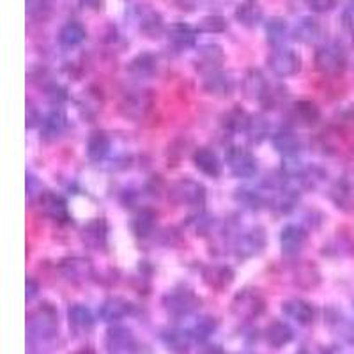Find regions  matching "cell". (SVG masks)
Segmentation results:
<instances>
[{"instance_id":"cell-1","label":"cell","mask_w":354,"mask_h":354,"mask_svg":"<svg viewBox=\"0 0 354 354\" xmlns=\"http://www.w3.org/2000/svg\"><path fill=\"white\" fill-rule=\"evenodd\" d=\"M59 335V314L50 303H44L28 315L27 340L30 346L46 344Z\"/></svg>"},{"instance_id":"cell-2","label":"cell","mask_w":354,"mask_h":354,"mask_svg":"<svg viewBox=\"0 0 354 354\" xmlns=\"http://www.w3.org/2000/svg\"><path fill=\"white\" fill-rule=\"evenodd\" d=\"M201 303L202 301L197 294L185 286L174 287L161 299V305H163L167 314L176 319H185L188 315L195 314L201 308Z\"/></svg>"},{"instance_id":"cell-3","label":"cell","mask_w":354,"mask_h":354,"mask_svg":"<svg viewBox=\"0 0 354 354\" xmlns=\"http://www.w3.org/2000/svg\"><path fill=\"white\" fill-rule=\"evenodd\" d=\"M266 299L262 292L255 287H245L234 294L232 301H230V312L234 317L241 319V321H252L264 314Z\"/></svg>"},{"instance_id":"cell-4","label":"cell","mask_w":354,"mask_h":354,"mask_svg":"<svg viewBox=\"0 0 354 354\" xmlns=\"http://www.w3.org/2000/svg\"><path fill=\"white\" fill-rule=\"evenodd\" d=\"M314 64L321 75L324 77H337L346 69L347 57L344 48L337 43L322 44L319 46L314 57Z\"/></svg>"},{"instance_id":"cell-5","label":"cell","mask_w":354,"mask_h":354,"mask_svg":"<svg viewBox=\"0 0 354 354\" xmlns=\"http://www.w3.org/2000/svg\"><path fill=\"white\" fill-rule=\"evenodd\" d=\"M170 198L179 205L201 207L205 202V186L195 179H179L170 186Z\"/></svg>"},{"instance_id":"cell-6","label":"cell","mask_w":354,"mask_h":354,"mask_svg":"<svg viewBox=\"0 0 354 354\" xmlns=\"http://www.w3.org/2000/svg\"><path fill=\"white\" fill-rule=\"evenodd\" d=\"M154 106L153 94L149 91H135L131 94H126L122 97L121 105V113L126 119H131V121H144L145 117L149 115L151 110Z\"/></svg>"},{"instance_id":"cell-7","label":"cell","mask_w":354,"mask_h":354,"mask_svg":"<svg viewBox=\"0 0 354 354\" xmlns=\"http://www.w3.org/2000/svg\"><path fill=\"white\" fill-rule=\"evenodd\" d=\"M227 167H229L230 174L234 177H239V179H250L259 170L254 154L245 147H239V145H232L227 151Z\"/></svg>"},{"instance_id":"cell-8","label":"cell","mask_w":354,"mask_h":354,"mask_svg":"<svg viewBox=\"0 0 354 354\" xmlns=\"http://www.w3.org/2000/svg\"><path fill=\"white\" fill-rule=\"evenodd\" d=\"M105 349L109 354H138L140 347L129 328L112 326L105 335Z\"/></svg>"},{"instance_id":"cell-9","label":"cell","mask_w":354,"mask_h":354,"mask_svg":"<svg viewBox=\"0 0 354 354\" xmlns=\"http://www.w3.org/2000/svg\"><path fill=\"white\" fill-rule=\"evenodd\" d=\"M268 66L273 75L280 78L292 77L301 69V57L290 48H274L268 59Z\"/></svg>"},{"instance_id":"cell-10","label":"cell","mask_w":354,"mask_h":354,"mask_svg":"<svg viewBox=\"0 0 354 354\" xmlns=\"http://www.w3.org/2000/svg\"><path fill=\"white\" fill-rule=\"evenodd\" d=\"M266 246V230L262 227H252L250 230L243 232L238 239H236V255L241 259L254 257V255L261 254L262 248Z\"/></svg>"},{"instance_id":"cell-11","label":"cell","mask_w":354,"mask_h":354,"mask_svg":"<svg viewBox=\"0 0 354 354\" xmlns=\"http://www.w3.org/2000/svg\"><path fill=\"white\" fill-rule=\"evenodd\" d=\"M234 270L230 266L223 264H213L205 266L202 270V280L209 289L216 290V292H223V290L229 289L234 282Z\"/></svg>"},{"instance_id":"cell-12","label":"cell","mask_w":354,"mask_h":354,"mask_svg":"<svg viewBox=\"0 0 354 354\" xmlns=\"http://www.w3.org/2000/svg\"><path fill=\"white\" fill-rule=\"evenodd\" d=\"M68 322L75 337H85L94 330L93 312L82 303H75L68 308Z\"/></svg>"},{"instance_id":"cell-13","label":"cell","mask_w":354,"mask_h":354,"mask_svg":"<svg viewBox=\"0 0 354 354\" xmlns=\"http://www.w3.org/2000/svg\"><path fill=\"white\" fill-rule=\"evenodd\" d=\"M161 344L167 347V351L172 354H188L189 347L194 338L189 335V330H183V328H163L160 333Z\"/></svg>"},{"instance_id":"cell-14","label":"cell","mask_w":354,"mask_h":354,"mask_svg":"<svg viewBox=\"0 0 354 354\" xmlns=\"http://www.w3.org/2000/svg\"><path fill=\"white\" fill-rule=\"evenodd\" d=\"M204 91L211 96L216 97H229L232 96L234 88H236V82L230 77L229 73H223L220 69H214L205 75L204 84H202Z\"/></svg>"},{"instance_id":"cell-15","label":"cell","mask_w":354,"mask_h":354,"mask_svg":"<svg viewBox=\"0 0 354 354\" xmlns=\"http://www.w3.org/2000/svg\"><path fill=\"white\" fill-rule=\"evenodd\" d=\"M282 312L286 317L292 319L294 322H298L299 326H310L315 321L314 305L305 301V299H287V301L282 303Z\"/></svg>"},{"instance_id":"cell-16","label":"cell","mask_w":354,"mask_h":354,"mask_svg":"<svg viewBox=\"0 0 354 354\" xmlns=\"http://www.w3.org/2000/svg\"><path fill=\"white\" fill-rule=\"evenodd\" d=\"M241 88L243 94L248 100L261 101V103L270 94V84L266 82L264 75L259 69H250V71H246L245 78L241 82Z\"/></svg>"},{"instance_id":"cell-17","label":"cell","mask_w":354,"mask_h":354,"mask_svg":"<svg viewBox=\"0 0 354 354\" xmlns=\"http://www.w3.org/2000/svg\"><path fill=\"white\" fill-rule=\"evenodd\" d=\"M133 312V305L126 298L121 296H112V298H106L105 301L101 303L100 306V319L103 322H117L121 319L128 317Z\"/></svg>"},{"instance_id":"cell-18","label":"cell","mask_w":354,"mask_h":354,"mask_svg":"<svg viewBox=\"0 0 354 354\" xmlns=\"http://www.w3.org/2000/svg\"><path fill=\"white\" fill-rule=\"evenodd\" d=\"M106 238H109V227L103 218H94L82 230V239L93 250H105Z\"/></svg>"},{"instance_id":"cell-19","label":"cell","mask_w":354,"mask_h":354,"mask_svg":"<svg viewBox=\"0 0 354 354\" xmlns=\"http://www.w3.org/2000/svg\"><path fill=\"white\" fill-rule=\"evenodd\" d=\"M306 243V230L301 225H290L283 227L282 234H280V245H282V252L289 257L298 255L303 250Z\"/></svg>"},{"instance_id":"cell-20","label":"cell","mask_w":354,"mask_h":354,"mask_svg":"<svg viewBox=\"0 0 354 354\" xmlns=\"http://www.w3.org/2000/svg\"><path fill=\"white\" fill-rule=\"evenodd\" d=\"M41 209L48 218H52L53 221H64L69 220V211H68V202L61 197L59 194H53V192H44L41 194Z\"/></svg>"},{"instance_id":"cell-21","label":"cell","mask_w":354,"mask_h":354,"mask_svg":"<svg viewBox=\"0 0 354 354\" xmlns=\"http://www.w3.org/2000/svg\"><path fill=\"white\" fill-rule=\"evenodd\" d=\"M62 277L71 280V282H82L87 280L93 274V264L88 259L84 257H69L61 262Z\"/></svg>"},{"instance_id":"cell-22","label":"cell","mask_w":354,"mask_h":354,"mask_svg":"<svg viewBox=\"0 0 354 354\" xmlns=\"http://www.w3.org/2000/svg\"><path fill=\"white\" fill-rule=\"evenodd\" d=\"M66 128H68L66 113L62 110L55 109L46 113L43 121H41V137L44 140H55L66 131Z\"/></svg>"},{"instance_id":"cell-23","label":"cell","mask_w":354,"mask_h":354,"mask_svg":"<svg viewBox=\"0 0 354 354\" xmlns=\"http://www.w3.org/2000/svg\"><path fill=\"white\" fill-rule=\"evenodd\" d=\"M194 165L207 177H220L221 161L211 147H198L194 153Z\"/></svg>"},{"instance_id":"cell-24","label":"cell","mask_w":354,"mask_h":354,"mask_svg":"<svg viewBox=\"0 0 354 354\" xmlns=\"http://www.w3.org/2000/svg\"><path fill=\"white\" fill-rule=\"evenodd\" d=\"M331 201L338 209L354 211V179L342 177L340 181L335 183L331 188Z\"/></svg>"},{"instance_id":"cell-25","label":"cell","mask_w":354,"mask_h":354,"mask_svg":"<svg viewBox=\"0 0 354 354\" xmlns=\"http://www.w3.org/2000/svg\"><path fill=\"white\" fill-rule=\"evenodd\" d=\"M169 41L177 50H189L197 44V30L188 24H174L169 28Z\"/></svg>"},{"instance_id":"cell-26","label":"cell","mask_w":354,"mask_h":354,"mask_svg":"<svg viewBox=\"0 0 354 354\" xmlns=\"http://www.w3.org/2000/svg\"><path fill=\"white\" fill-rule=\"evenodd\" d=\"M271 140H273L274 151L283 154L286 158H294L301 149V140L290 129H280V131L274 133Z\"/></svg>"},{"instance_id":"cell-27","label":"cell","mask_w":354,"mask_h":354,"mask_svg":"<svg viewBox=\"0 0 354 354\" xmlns=\"http://www.w3.org/2000/svg\"><path fill=\"white\" fill-rule=\"evenodd\" d=\"M294 330L283 321H273L270 326L266 328V342L270 344L273 349H282L287 344L292 342Z\"/></svg>"},{"instance_id":"cell-28","label":"cell","mask_w":354,"mask_h":354,"mask_svg":"<svg viewBox=\"0 0 354 354\" xmlns=\"http://www.w3.org/2000/svg\"><path fill=\"white\" fill-rule=\"evenodd\" d=\"M158 68V61L156 57L153 53H138L135 59L128 64V73L131 75L133 78H137V80H147L156 73Z\"/></svg>"},{"instance_id":"cell-29","label":"cell","mask_w":354,"mask_h":354,"mask_svg":"<svg viewBox=\"0 0 354 354\" xmlns=\"http://www.w3.org/2000/svg\"><path fill=\"white\" fill-rule=\"evenodd\" d=\"M292 119L298 122L299 126H315L321 121V110L315 105L314 101L301 100L298 103H294L292 106Z\"/></svg>"},{"instance_id":"cell-30","label":"cell","mask_w":354,"mask_h":354,"mask_svg":"<svg viewBox=\"0 0 354 354\" xmlns=\"http://www.w3.org/2000/svg\"><path fill=\"white\" fill-rule=\"evenodd\" d=\"M85 39H87V30L78 21H68L59 30V43L64 48H75V46L84 43Z\"/></svg>"},{"instance_id":"cell-31","label":"cell","mask_w":354,"mask_h":354,"mask_svg":"<svg viewBox=\"0 0 354 354\" xmlns=\"http://www.w3.org/2000/svg\"><path fill=\"white\" fill-rule=\"evenodd\" d=\"M236 20L245 27H255L262 20V8L259 0H243L236 8Z\"/></svg>"},{"instance_id":"cell-32","label":"cell","mask_w":354,"mask_h":354,"mask_svg":"<svg viewBox=\"0 0 354 354\" xmlns=\"http://www.w3.org/2000/svg\"><path fill=\"white\" fill-rule=\"evenodd\" d=\"M156 221L158 214L149 207H144L133 218V232L137 238H149L156 229Z\"/></svg>"},{"instance_id":"cell-33","label":"cell","mask_w":354,"mask_h":354,"mask_svg":"<svg viewBox=\"0 0 354 354\" xmlns=\"http://www.w3.org/2000/svg\"><path fill=\"white\" fill-rule=\"evenodd\" d=\"M110 151V138L105 131H93L87 140V156L91 161L105 160Z\"/></svg>"},{"instance_id":"cell-34","label":"cell","mask_w":354,"mask_h":354,"mask_svg":"<svg viewBox=\"0 0 354 354\" xmlns=\"http://www.w3.org/2000/svg\"><path fill=\"white\" fill-rule=\"evenodd\" d=\"M218 330L216 319L211 317V315H202L195 321V324L189 328V335L194 338V342L197 344H205L214 335V331Z\"/></svg>"},{"instance_id":"cell-35","label":"cell","mask_w":354,"mask_h":354,"mask_svg":"<svg viewBox=\"0 0 354 354\" xmlns=\"http://www.w3.org/2000/svg\"><path fill=\"white\" fill-rule=\"evenodd\" d=\"M321 25L314 18L305 17L298 21L296 28H294V37L303 43H315L321 37Z\"/></svg>"},{"instance_id":"cell-36","label":"cell","mask_w":354,"mask_h":354,"mask_svg":"<svg viewBox=\"0 0 354 354\" xmlns=\"http://www.w3.org/2000/svg\"><path fill=\"white\" fill-rule=\"evenodd\" d=\"M198 59H201L202 66H204L207 71H214L218 66L223 62L225 55H223V50H221L220 44H204L201 50H198Z\"/></svg>"},{"instance_id":"cell-37","label":"cell","mask_w":354,"mask_h":354,"mask_svg":"<svg viewBox=\"0 0 354 354\" xmlns=\"http://www.w3.org/2000/svg\"><path fill=\"white\" fill-rule=\"evenodd\" d=\"M270 122L262 115H250V121L246 124V135L254 144H261L262 140L270 137Z\"/></svg>"},{"instance_id":"cell-38","label":"cell","mask_w":354,"mask_h":354,"mask_svg":"<svg viewBox=\"0 0 354 354\" xmlns=\"http://www.w3.org/2000/svg\"><path fill=\"white\" fill-rule=\"evenodd\" d=\"M266 34H268V41L273 44L274 48H282L283 41L287 37V21L280 17L271 18L266 24Z\"/></svg>"},{"instance_id":"cell-39","label":"cell","mask_w":354,"mask_h":354,"mask_svg":"<svg viewBox=\"0 0 354 354\" xmlns=\"http://www.w3.org/2000/svg\"><path fill=\"white\" fill-rule=\"evenodd\" d=\"M140 30L147 37H160V34L163 32V18H161L160 12L156 11L145 12L140 21Z\"/></svg>"},{"instance_id":"cell-40","label":"cell","mask_w":354,"mask_h":354,"mask_svg":"<svg viewBox=\"0 0 354 354\" xmlns=\"http://www.w3.org/2000/svg\"><path fill=\"white\" fill-rule=\"evenodd\" d=\"M248 121V113H246L245 110L239 109V106H236V109H232L230 112L225 113V117H223V126H225L227 129H230V131H241V129L245 131Z\"/></svg>"},{"instance_id":"cell-41","label":"cell","mask_w":354,"mask_h":354,"mask_svg":"<svg viewBox=\"0 0 354 354\" xmlns=\"http://www.w3.org/2000/svg\"><path fill=\"white\" fill-rule=\"evenodd\" d=\"M197 28L207 34H220L227 28V20L220 15H209V17H204L198 21Z\"/></svg>"},{"instance_id":"cell-42","label":"cell","mask_w":354,"mask_h":354,"mask_svg":"<svg viewBox=\"0 0 354 354\" xmlns=\"http://www.w3.org/2000/svg\"><path fill=\"white\" fill-rule=\"evenodd\" d=\"M236 201L241 202L243 205L250 207V209H259L264 205V197L257 192H250V189H238V194H236Z\"/></svg>"},{"instance_id":"cell-43","label":"cell","mask_w":354,"mask_h":354,"mask_svg":"<svg viewBox=\"0 0 354 354\" xmlns=\"http://www.w3.org/2000/svg\"><path fill=\"white\" fill-rule=\"evenodd\" d=\"M337 4H338V0H308L310 9H312L314 12H319V15L333 11V9L337 8Z\"/></svg>"},{"instance_id":"cell-44","label":"cell","mask_w":354,"mask_h":354,"mask_svg":"<svg viewBox=\"0 0 354 354\" xmlns=\"http://www.w3.org/2000/svg\"><path fill=\"white\" fill-rule=\"evenodd\" d=\"M340 335H342V338L346 340L347 344H349V346H354V321L346 322V324L342 326Z\"/></svg>"},{"instance_id":"cell-45","label":"cell","mask_w":354,"mask_h":354,"mask_svg":"<svg viewBox=\"0 0 354 354\" xmlns=\"http://www.w3.org/2000/svg\"><path fill=\"white\" fill-rule=\"evenodd\" d=\"M37 292H39V283H37L34 278H27V299L28 301L36 298Z\"/></svg>"},{"instance_id":"cell-46","label":"cell","mask_w":354,"mask_h":354,"mask_svg":"<svg viewBox=\"0 0 354 354\" xmlns=\"http://www.w3.org/2000/svg\"><path fill=\"white\" fill-rule=\"evenodd\" d=\"M80 2L82 8H87V9H94V11H100L105 4V0H78Z\"/></svg>"},{"instance_id":"cell-47","label":"cell","mask_w":354,"mask_h":354,"mask_svg":"<svg viewBox=\"0 0 354 354\" xmlns=\"http://www.w3.org/2000/svg\"><path fill=\"white\" fill-rule=\"evenodd\" d=\"M39 186V183H37L36 176H32V174H27V195L28 197H32L34 194H37L36 188Z\"/></svg>"},{"instance_id":"cell-48","label":"cell","mask_w":354,"mask_h":354,"mask_svg":"<svg viewBox=\"0 0 354 354\" xmlns=\"http://www.w3.org/2000/svg\"><path fill=\"white\" fill-rule=\"evenodd\" d=\"M197 354H225V351L221 349L220 346H205Z\"/></svg>"},{"instance_id":"cell-49","label":"cell","mask_w":354,"mask_h":354,"mask_svg":"<svg viewBox=\"0 0 354 354\" xmlns=\"http://www.w3.org/2000/svg\"><path fill=\"white\" fill-rule=\"evenodd\" d=\"M37 122L36 112H34L32 106H28L27 109V126H34Z\"/></svg>"},{"instance_id":"cell-50","label":"cell","mask_w":354,"mask_h":354,"mask_svg":"<svg viewBox=\"0 0 354 354\" xmlns=\"http://www.w3.org/2000/svg\"><path fill=\"white\" fill-rule=\"evenodd\" d=\"M69 354H96V351H94L93 347L85 346V347H80V349H77V351H73V353H69Z\"/></svg>"},{"instance_id":"cell-51","label":"cell","mask_w":354,"mask_h":354,"mask_svg":"<svg viewBox=\"0 0 354 354\" xmlns=\"http://www.w3.org/2000/svg\"><path fill=\"white\" fill-rule=\"evenodd\" d=\"M296 354H310V353L306 349H301V351H298V353H296Z\"/></svg>"}]
</instances>
